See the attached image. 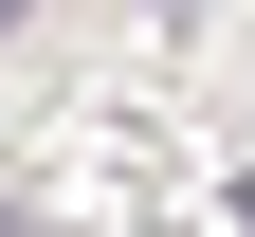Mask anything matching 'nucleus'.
<instances>
[{
	"label": "nucleus",
	"mask_w": 255,
	"mask_h": 237,
	"mask_svg": "<svg viewBox=\"0 0 255 237\" xmlns=\"http://www.w3.org/2000/svg\"><path fill=\"white\" fill-rule=\"evenodd\" d=\"M0 237H37V201H0Z\"/></svg>",
	"instance_id": "1"
},
{
	"label": "nucleus",
	"mask_w": 255,
	"mask_h": 237,
	"mask_svg": "<svg viewBox=\"0 0 255 237\" xmlns=\"http://www.w3.org/2000/svg\"><path fill=\"white\" fill-rule=\"evenodd\" d=\"M0 18H18V0H0Z\"/></svg>",
	"instance_id": "2"
}]
</instances>
